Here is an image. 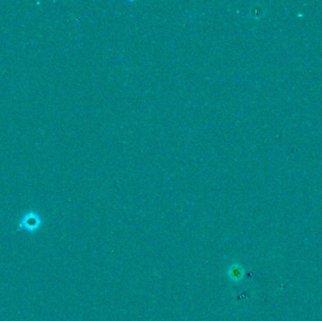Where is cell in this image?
I'll use <instances>...</instances> for the list:
<instances>
[{
	"label": "cell",
	"instance_id": "6da1fadb",
	"mask_svg": "<svg viewBox=\"0 0 322 321\" xmlns=\"http://www.w3.org/2000/svg\"><path fill=\"white\" fill-rule=\"evenodd\" d=\"M43 224L44 222L41 217L33 211H29L21 218L18 223V229L25 230L32 235L37 233L42 228Z\"/></svg>",
	"mask_w": 322,
	"mask_h": 321
},
{
	"label": "cell",
	"instance_id": "7a4b0ae2",
	"mask_svg": "<svg viewBox=\"0 0 322 321\" xmlns=\"http://www.w3.org/2000/svg\"><path fill=\"white\" fill-rule=\"evenodd\" d=\"M228 277L233 281H239L242 277V269L238 264L232 265L228 270Z\"/></svg>",
	"mask_w": 322,
	"mask_h": 321
}]
</instances>
